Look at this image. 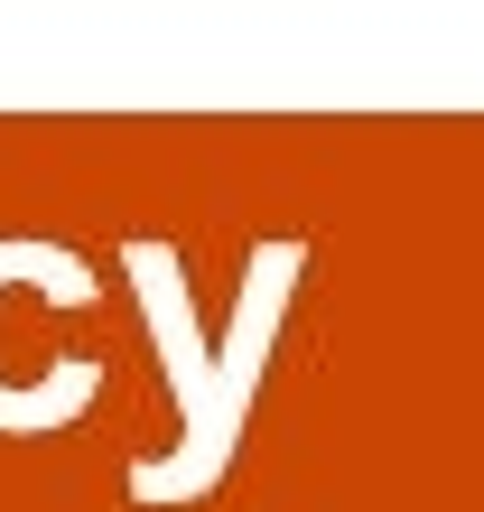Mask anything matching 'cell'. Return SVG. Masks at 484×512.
I'll use <instances>...</instances> for the list:
<instances>
[{
  "mask_svg": "<svg viewBox=\"0 0 484 512\" xmlns=\"http://www.w3.org/2000/svg\"><path fill=\"white\" fill-rule=\"evenodd\" d=\"M121 261H131V280L149 289V326L168 336L177 373H187V382H177V401H187V438H177V466L131 475V494L177 503V494H205V485L233 466L242 401H252V373H261L270 336H280V298H289V280L308 270V243H270V252L252 261V298H242V326H233L224 364L196 345V317H187L196 298H187V270H177V252H168V243H149V233H131V243H121Z\"/></svg>",
  "mask_w": 484,
  "mask_h": 512,
  "instance_id": "6da1fadb",
  "label": "cell"
}]
</instances>
